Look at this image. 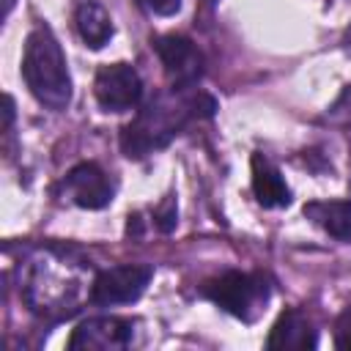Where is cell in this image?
Wrapping results in <instances>:
<instances>
[{"label":"cell","instance_id":"cell-1","mask_svg":"<svg viewBox=\"0 0 351 351\" xmlns=\"http://www.w3.org/2000/svg\"><path fill=\"white\" fill-rule=\"evenodd\" d=\"M90 266L60 250H36L19 269V291L25 304L44 318H66L77 310L90 288Z\"/></svg>","mask_w":351,"mask_h":351},{"label":"cell","instance_id":"cell-2","mask_svg":"<svg viewBox=\"0 0 351 351\" xmlns=\"http://www.w3.org/2000/svg\"><path fill=\"white\" fill-rule=\"evenodd\" d=\"M189 88H173L165 96L151 99L132 123L121 132V151L129 159H143L159 148H165L186 121L192 118H211L217 101L208 93H186Z\"/></svg>","mask_w":351,"mask_h":351},{"label":"cell","instance_id":"cell-3","mask_svg":"<svg viewBox=\"0 0 351 351\" xmlns=\"http://www.w3.org/2000/svg\"><path fill=\"white\" fill-rule=\"evenodd\" d=\"M22 77L30 93L49 110H66L71 104V74L60 41L47 25H38L25 38Z\"/></svg>","mask_w":351,"mask_h":351},{"label":"cell","instance_id":"cell-4","mask_svg":"<svg viewBox=\"0 0 351 351\" xmlns=\"http://www.w3.org/2000/svg\"><path fill=\"white\" fill-rule=\"evenodd\" d=\"M203 296L211 299L225 313L250 324L263 313V307L271 296V288H269V280L263 274L225 271L222 277L203 285Z\"/></svg>","mask_w":351,"mask_h":351},{"label":"cell","instance_id":"cell-5","mask_svg":"<svg viewBox=\"0 0 351 351\" xmlns=\"http://www.w3.org/2000/svg\"><path fill=\"white\" fill-rule=\"evenodd\" d=\"M151 277H154L151 266H140V263L112 266V269H107V271L93 277V282H90V302L99 304V307L137 302L145 293Z\"/></svg>","mask_w":351,"mask_h":351},{"label":"cell","instance_id":"cell-6","mask_svg":"<svg viewBox=\"0 0 351 351\" xmlns=\"http://www.w3.org/2000/svg\"><path fill=\"white\" fill-rule=\"evenodd\" d=\"M93 93L104 112H126L137 107L143 96V80L129 63H107L96 71Z\"/></svg>","mask_w":351,"mask_h":351},{"label":"cell","instance_id":"cell-7","mask_svg":"<svg viewBox=\"0 0 351 351\" xmlns=\"http://www.w3.org/2000/svg\"><path fill=\"white\" fill-rule=\"evenodd\" d=\"M134 340V321L118 318V315H99L82 321L66 348L69 351H112V348H126Z\"/></svg>","mask_w":351,"mask_h":351},{"label":"cell","instance_id":"cell-8","mask_svg":"<svg viewBox=\"0 0 351 351\" xmlns=\"http://www.w3.org/2000/svg\"><path fill=\"white\" fill-rule=\"evenodd\" d=\"M154 49H156V55H159V60L165 66V74L173 82V88H192L200 80L203 55L186 36H178V33L159 36L154 41Z\"/></svg>","mask_w":351,"mask_h":351},{"label":"cell","instance_id":"cell-9","mask_svg":"<svg viewBox=\"0 0 351 351\" xmlns=\"http://www.w3.org/2000/svg\"><path fill=\"white\" fill-rule=\"evenodd\" d=\"M66 195L80 206V208H104L110 206L115 189H112V181L107 178V173L96 165V162H80L74 165L69 173H66Z\"/></svg>","mask_w":351,"mask_h":351},{"label":"cell","instance_id":"cell-10","mask_svg":"<svg viewBox=\"0 0 351 351\" xmlns=\"http://www.w3.org/2000/svg\"><path fill=\"white\" fill-rule=\"evenodd\" d=\"M315 346H318L315 329L310 326V321L299 310H285L274 321V326L266 337V348H271V351H285V348L307 351V348H315Z\"/></svg>","mask_w":351,"mask_h":351},{"label":"cell","instance_id":"cell-11","mask_svg":"<svg viewBox=\"0 0 351 351\" xmlns=\"http://www.w3.org/2000/svg\"><path fill=\"white\" fill-rule=\"evenodd\" d=\"M252 192L263 208H282L291 203L285 178L263 154H252Z\"/></svg>","mask_w":351,"mask_h":351},{"label":"cell","instance_id":"cell-12","mask_svg":"<svg viewBox=\"0 0 351 351\" xmlns=\"http://www.w3.org/2000/svg\"><path fill=\"white\" fill-rule=\"evenodd\" d=\"M304 217L340 241H351V200H315L304 206Z\"/></svg>","mask_w":351,"mask_h":351},{"label":"cell","instance_id":"cell-13","mask_svg":"<svg viewBox=\"0 0 351 351\" xmlns=\"http://www.w3.org/2000/svg\"><path fill=\"white\" fill-rule=\"evenodd\" d=\"M74 22H77V33L85 41V47L90 49H101L110 38H112V19L104 11V5H99L96 0H85L77 5L74 11Z\"/></svg>","mask_w":351,"mask_h":351},{"label":"cell","instance_id":"cell-14","mask_svg":"<svg viewBox=\"0 0 351 351\" xmlns=\"http://www.w3.org/2000/svg\"><path fill=\"white\" fill-rule=\"evenodd\" d=\"M154 222H156V228H159L162 233H170V230L176 228V222H178V206H176V197H173V195H167V197L154 208Z\"/></svg>","mask_w":351,"mask_h":351},{"label":"cell","instance_id":"cell-15","mask_svg":"<svg viewBox=\"0 0 351 351\" xmlns=\"http://www.w3.org/2000/svg\"><path fill=\"white\" fill-rule=\"evenodd\" d=\"M335 346L340 351H351V304L340 313V318L335 324Z\"/></svg>","mask_w":351,"mask_h":351},{"label":"cell","instance_id":"cell-16","mask_svg":"<svg viewBox=\"0 0 351 351\" xmlns=\"http://www.w3.org/2000/svg\"><path fill=\"white\" fill-rule=\"evenodd\" d=\"M140 5L156 16H173L181 8V0H140Z\"/></svg>","mask_w":351,"mask_h":351},{"label":"cell","instance_id":"cell-17","mask_svg":"<svg viewBox=\"0 0 351 351\" xmlns=\"http://www.w3.org/2000/svg\"><path fill=\"white\" fill-rule=\"evenodd\" d=\"M129 236H134V239H140L143 236V219L134 214V217H129Z\"/></svg>","mask_w":351,"mask_h":351},{"label":"cell","instance_id":"cell-18","mask_svg":"<svg viewBox=\"0 0 351 351\" xmlns=\"http://www.w3.org/2000/svg\"><path fill=\"white\" fill-rule=\"evenodd\" d=\"M3 115H5V129H8L11 121H14V99H11V96H5V110H3Z\"/></svg>","mask_w":351,"mask_h":351},{"label":"cell","instance_id":"cell-19","mask_svg":"<svg viewBox=\"0 0 351 351\" xmlns=\"http://www.w3.org/2000/svg\"><path fill=\"white\" fill-rule=\"evenodd\" d=\"M343 49L351 55V25L346 27V33H343Z\"/></svg>","mask_w":351,"mask_h":351}]
</instances>
